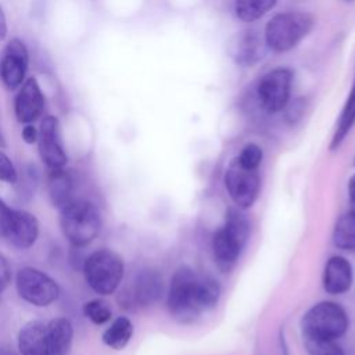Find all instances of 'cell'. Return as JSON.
<instances>
[{
  "mask_svg": "<svg viewBox=\"0 0 355 355\" xmlns=\"http://www.w3.org/2000/svg\"><path fill=\"white\" fill-rule=\"evenodd\" d=\"M219 287L212 277L197 276L187 266L179 268L171 279L166 305L179 322H191L202 311L218 304Z\"/></svg>",
  "mask_w": 355,
  "mask_h": 355,
  "instance_id": "cell-1",
  "label": "cell"
},
{
  "mask_svg": "<svg viewBox=\"0 0 355 355\" xmlns=\"http://www.w3.org/2000/svg\"><path fill=\"white\" fill-rule=\"evenodd\" d=\"M60 226L73 247H85L98 234L101 218L93 202L75 198L60 209Z\"/></svg>",
  "mask_w": 355,
  "mask_h": 355,
  "instance_id": "cell-2",
  "label": "cell"
},
{
  "mask_svg": "<svg viewBox=\"0 0 355 355\" xmlns=\"http://www.w3.org/2000/svg\"><path fill=\"white\" fill-rule=\"evenodd\" d=\"M312 26L313 17L308 12H280L268 21L263 39L270 50L284 53L294 49L311 32Z\"/></svg>",
  "mask_w": 355,
  "mask_h": 355,
  "instance_id": "cell-3",
  "label": "cell"
},
{
  "mask_svg": "<svg viewBox=\"0 0 355 355\" xmlns=\"http://www.w3.org/2000/svg\"><path fill=\"white\" fill-rule=\"evenodd\" d=\"M250 234L245 216L234 208L226 212V220L212 239V252L219 269L229 270L237 261Z\"/></svg>",
  "mask_w": 355,
  "mask_h": 355,
  "instance_id": "cell-4",
  "label": "cell"
},
{
  "mask_svg": "<svg viewBox=\"0 0 355 355\" xmlns=\"http://www.w3.org/2000/svg\"><path fill=\"white\" fill-rule=\"evenodd\" d=\"M123 259L110 248L92 252L83 263V273L89 287L101 295L112 294L123 277Z\"/></svg>",
  "mask_w": 355,
  "mask_h": 355,
  "instance_id": "cell-5",
  "label": "cell"
},
{
  "mask_svg": "<svg viewBox=\"0 0 355 355\" xmlns=\"http://www.w3.org/2000/svg\"><path fill=\"white\" fill-rule=\"evenodd\" d=\"M304 337L336 340L348 327L345 311L336 302L323 301L313 305L301 320Z\"/></svg>",
  "mask_w": 355,
  "mask_h": 355,
  "instance_id": "cell-6",
  "label": "cell"
},
{
  "mask_svg": "<svg viewBox=\"0 0 355 355\" xmlns=\"http://www.w3.org/2000/svg\"><path fill=\"white\" fill-rule=\"evenodd\" d=\"M17 291L22 300L36 306H47L58 297L60 288L44 272L26 266L17 275Z\"/></svg>",
  "mask_w": 355,
  "mask_h": 355,
  "instance_id": "cell-7",
  "label": "cell"
},
{
  "mask_svg": "<svg viewBox=\"0 0 355 355\" xmlns=\"http://www.w3.org/2000/svg\"><path fill=\"white\" fill-rule=\"evenodd\" d=\"M293 72L287 68H276L265 73L257 86V96L261 107L270 114L282 111L291 94Z\"/></svg>",
  "mask_w": 355,
  "mask_h": 355,
  "instance_id": "cell-8",
  "label": "cell"
},
{
  "mask_svg": "<svg viewBox=\"0 0 355 355\" xmlns=\"http://www.w3.org/2000/svg\"><path fill=\"white\" fill-rule=\"evenodd\" d=\"M29 65V51L25 43L12 37L0 57V80L7 90H17L25 82Z\"/></svg>",
  "mask_w": 355,
  "mask_h": 355,
  "instance_id": "cell-9",
  "label": "cell"
},
{
  "mask_svg": "<svg viewBox=\"0 0 355 355\" xmlns=\"http://www.w3.org/2000/svg\"><path fill=\"white\" fill-rule=\"evenodd\" d=\"M225 186L233 202L240 209H245L255 202L261 183L257 169H245L234 159L226 171Z\"/></svg>",
  "mask_w": 355,
  "mask_h": 355,
  "instance_id": "cell-10",
  "label": "cell"
},
{
  "mask_svg": "<svg viewBox=\"0 0 355 355\" xmlns=\"http://www.w3.org/2000/svg\"><path fill=\"white\" fill-rule=\"evenodd\" d=\"M37 148L42 161L49 169L64 168L68 158L61 140L60 122L54 115H47L39 126Z\"/></svg>",
  "mask_w": 355,
  "mask_h": 355,
  "instance_id": "cell-11",
  "label": "cell"
},
{
  "mask_svg": "<svg viewBox=\"0 0 355 355\" xmlns=\"http://www.w3.org/2000/svg\"><path fill=\"white\" fill-rule=\"evenodd\" d=\"M162 276L154 269H143L135 277L132 286L121 293L123 306L144 308L154 304L162 294Z\"/></svg>",
  "mask_w": 355,
  "mask_h": 355,
  "instance_id": "cell-12",
  "label": "cell"
},
{
  "mask_svg": "<svg viewBox=\"0 0 355 355\" xmlns=\"http://www.w3.org/2000/svg\"><path fill=\"white\" fill-rule=\"evenodd\" d=\"M266 47L265 39L255 29H244L230 40L229 54L237 65L251 68L263 58Z\"/></svg>",
  "mask_w": 355,
  "mask_h": 355,
  "instance_id": "cell-13",
  "label": "cell"
},
{
  "mask_svg": "<svg viewBox=\"0 0 355 355\" xmlns=\"http://www.w3.org/2000/svg\"><path fill=\"white\" fill-rule=\"evenodd\" d=\"M44 110V96L36 78L31 76L21 85L15 100L14 112L19 123H33Z\"/></svg>",
  "mask_w": 355,
  "mask_h": 355,
  "instance_id": "cell-14",
  "label": "cell"
},
{
  "mask_svg": "<svg viewBox=\"0 0 355 355\" xmlns=\"http://www.w3.org/2000/svg\"><path fill=\"white\" fill-rule=\"evenodd\" d=\"M39 236V222L28 211L14 209L6 239L17 248H29Z\"/></svg>",
  "mask_w": 355,
  "mask_h": 355,
  "instance_id": "cell-15",
  "label": "cell"
},
{
  "mask_svg": "<svg viewBox=\"0 0 355 355\" xmlns=\"http://www.w3.org/2000/svg\"><path fill=\"white\" fill-rule=\"evenodd\" d=\"M47 193L53 207L61 209L75 200V176L65 168L50 169L47 175Z\"/></svg>",
  "mask_w": 355,
  "mask_h": 355,
  "instance_id": "cell-16",
  "label": "cell"
},
{
  "mask_svg": "<svg viewBox=\"0 0 355 355\" xmlns=\"http://www.w3.org/2000/svg\"><path fill=\"white\" fill-rule=\"evenodd\" d=\"M18 349L22 355H50L47 324L31 320L18 333Z\"/></svg>",
  "mask_w": 355,
  "mask_h": 355,
  "instance_id": "cell-17",
  "label": "cell"
},
{
  "mask_svg": "<svg viewBox=\"0 0 355 355\" xmlns=\"http://www.w3.org/2000/svg\"><path fill=\"white\" fill-rule=\"evenodd\" d=\"M352 284V266L343 257H331L323 273V287L329 294H343Z\"/></svg>",
  "mask_w": 355,
  "mask_h": 355,
  "instance_id": "cell-18",
  "label": "cell"
},
{
  "mask_svg": "<svg viewBox=\"0 0 355 355\" xmlns=\"http://www.w3.org/2000/svg\"><path fill=\"white\" fill-rule=\"evenodd\" d=\"M47 336L50 355H68L73 337V329L68 319H51L47 323Z\"/></svg>",
  "mask_w": 355,
  "mask_h": 355,
  "instance_id": "cell-19",
  "label": "cell"
},
{
  "mask_svg": "<svg viewBox=\"0 0 355 355\" xmlns=\"http://www.w3.org/2000/svg\"><path fill=\"white\" fill-rule=\"evenodd\" d=\"M133 334V324L126 316L116 318L103 333V343L112 349H122Z\"/></svg>",
  "mask_w": 355,
  "mask_h": 355,
  "instance_id": "cell-20",
  "label": "cell"
},
{
  "mask_svg": "<svg viewBox=\"0 0 355 355\" xmlns=\"http://www.w3.org/2000/svg\"><path fill=\"white\" fill-rule=\"evenodd\" d=\"M333 240L338 248L355 252V209L344 214L337 220Z\"/></svg>",
  "mask_w": 355,
  "mask_h": 355,
  "instance_id": "cell-21",
  "label": "cell"
},
{
  "mask_svg": "<svg viewBox=\"0 0 355 355\" xmlns=\"http://www.w3.org/2000/svg\"><path fill=\"white\" fill-rule=\"evenodd\" d=\"M277 0H236L234 11L239 19L254 22L276 6Z\"/></svg>",
  "mask_w": 355,
  "mask_h": 355,
  "instance_id": "cell-22",
  "label": "cell"
},
{
  "mask_svg": "<svg viewBox=\"0 0 355 355\" xmlns=\"http://www.w3.org/2000/svg\"><path fill=\"white\" fill-rule=\"evenodd\" d=\"M355 123V80L351 89V93L348 94V98L344 104V108L340 114V118L337 121V128L331 140V148H336L341 144L347 133L351 130V128Z\"/></svg>",
  "mask_w": 355,
  "mask_h": 355,
  "instance_id": "cell-23",
  "label": "cell"
},
{
  "mask_svg": "<svg viewBox=\"0 0 355 355\" xmlns=\"http://www.w3.org/2000/svg\"><path fill=\"white\" fill-rule=\"evenodd\" d=\"M83 315L94 324H104L111 319L112 312L103 300L96 298L83 305Z\"/></svg>",
  "mask_w": 355,
  "mask_h": 355,
  "instance_id": "cell-24",
  "label": "cell"
},
{
  "mask_svg": "<svg viewBox=\"0 0 355 355\" xmlns=\"http://www.w3.org/2000/svg\"><path fill=\"white\" fill-rule=\"evenodd\" d=\"M305 338V347L309 355H345L344 351L334 340H323V338Z\"/></svg>",
  "mask_w": 355,
  "mask_h": 355,
  "instance_id": "cell-25",
  "label": "cell"
},
{
  "mask_svg": "<svg viewBox=\"0 0 355 355\" xmlns=\"http://www.w3.org/2000/svg\"><path fill=\"white\" fill-rule=\"evenodd\" d=\"M261 161H262V150L259 146L254 143L247 144L236 158V162L245 169H257Z\"/></svg>",
  "mask_w": 355,
  "mask_h": 355,
  "instance_id": "cell-26",
  "label": "cell"
},
{
  "mask_svg": "<svg viewBox=\"0 0 355 355\" xmlns=\"http://www.w3.org/2000/svg\"><path fill=\"white\" fill-rule=\"evenodd\" d=\"M17 179L18 175L14 164L3 151H0V180L7 183H15Z\"/></svg>",
  "mask_w": 355,
  "mask_h": 355,
  "instance_id": "cell-27",
  "label": "cell"
},
{
  "mask_svg": "<svg viewBox=\"0 0 355 355\" xmlns=\"http://www.w3.org/2000/svg\"><path fill=\"white\" fill-rule=\"evenodd\" d=\"M12 211L1 198H0V239H6L10 222L12 218Z\"/></svg>",
  "mask_w": 355,
  "mask_h": 355,
  "instance_id": "cell-28",
  "label": "cell"
},
{
  "mask_svg": "<svg viewBox=\"0 0 355 355\" xmlns=\"http://www.w3.org/2000/svg\"><path fill=\"white\" fill-rule=\"evenodd\" d=\"M11 280V270L7 259L0 254V293L8 286Z\"/></svg>",
  "mask_w": 355,
  "mask_h": 355,
  "instance_id": "cell-29",
  "label": "cell"
},
{
  "mask_svg": "<svg viewBox=\"0 0 355 355\" xmlns=\"http://www.w3.org/2000/svg\"><path fill=\"white\" fill-rule=\"evenodd\" d=\"M21 136L24 139L25 143L28 144H33L37 141L39 137V130L32 125V123H26L21 132Z\"/></svg>",
  "mask_w": 355,
  "mask_h": 355,
  "instance_id": "cell-30",
  "label": "cell"
},
{
  "mask_svg": "<svg viewBox=\"0 0 355 355\" xmlns=\"http://www.w3.org/2000/svg\"><path fill=\"white\" fill-rule=\"evenodd\" d=\"M7 19H6V14L3 11V7L0 6V42L4 40V37L7 36Z\"/></svg>",
  "mask_w": 355,
  "mask_h": 355,
  "instance_id": "cell-31",
  "label": "cell"
},
{
  "mask_svg": "<svg viewBox=\"0 0 355 355\" xmlns=\"http://www.w3.org/2000/svg\"><path fill=\"white\" fill-rule=\"evenodd\" d=\"M348 198L351 205L355 208V173L348 180Z\"/></svg>",
  "mask_w": 355,
  "mask_h": 355,
  "instance_id": "cell-32",
  "label": "cell"
},
{
  "mask_svg": "<svg viewBox=\"0 0 355 355\" xmlns=\"http://www.w3.org/2000/svg\"><path fill=\"white\" fill-rule=\"evenodd\" d=\"M0 355H15V354L7 348H0Z\"/></svg>",
  "mask_w": 355,
  "mask_h": 355,
  "instance_id": "cell-33",
  "label": "cell"
},
{
  "mask_svg": "<svg viewBox=\"0 0 355 355\" xmlns=\"http://www.w3.org/2000/svg\"><path fill=\"white\" fill-rule=\"evenodd\" d=\"M0 147H1V148H3V147H6V140H4L3 135H1V132H0Z\"/></svg>",
  "mask_w": 355,
  "mask_h": 355,
  "instance_id": "cell-34",
  "label": "cell"
},
{
  "mask_svg": "<svg viewBox=\"0 0 355 355\" xmlns=\"http://www.w3.org/2000/svg\"><path fill=\"white\" fill-rule=\"evenodd\" d=\"M345 1H352V0H345Z\"/></svg>",
  "mask_w": 355,
  "mask_h": 355,
  "instance_id": "cell-35",
  "label": "cell"
}]
</instances>
